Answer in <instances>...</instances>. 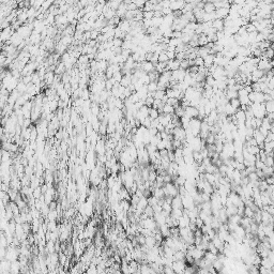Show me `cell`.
<instances>
[{
    "mask_svg": "<svg viewBox=\"0 0 274 274\" xmlns=\"http://www.w3.org/2000/svg\"><path fill=\"white\" fill-rule=\"evenodd\" d=\"M174 115H175L176 117H178L179 119H181L184 116V107L179 105L177 108H175V113H174Z\"/></svg>",
    "mask_w": 274,
    "mask_h": 274,
    "instance_id": "cell-18",
    "label": "cell"
},
{
    "mask_svg": "<svg viewBox=\"0 0 274 274\" xmlns=\"http://www.w3.org/2000/svg\"><path fill=\"white\" fill-rule=\"evenodd\" d=\"M146 215H147L148 217H153V215H154V212H153V209H152V207H150V206H147L146 208L143 209V212Z\"/></svg>",
    "mask_w": 274,
    "mask_h": 274,
    "instance_id": "cell-25",
    "label": "cell"
},
{
    "mask_svg": "<svg viewBox=\"0 0 274 274\" xmlns=\"http://www.w3.org/2000/svg\"><path fill=\"white\" fill-rule=\"evenodd\" d=\"M181 36H182V32H180V31H172V38H175V39H180Z\"/></svg>",
    "mask_w": 274,
    "mask_h": 274,
    "instance_id": "cell-37",
    "label": "cell"
},
{
    "mask_svg": "<svg viewBox=\"0 0 274 274\" xmlns=\"http://www.w3.org/2000/svg\"><path fill=\"white\" fill-rule=\"evenodd\" d=\"M254 166H255V168H256V169H260V170H261L262 168L265 167L266 165H265V163H263V162H261L260 160H256V162H255V165H254Z\"/></svg>",
    "mask_w": 274,
    "mask_h": 274,
    "instance_id": "cell-30",
    "label": "cell"
},
{
    "mask_svg": "<svg viewBox=\"0 0 274 274\" xmlns=\"http://www.w3.org/2000/svg\"><path fill=\"white\" fill-rule=\"evenodd\" d=\"M241 220H242V216L238 215V214H234V215H232V216L228 217L229 223H232V224H236V225H240Z\"/></svg>",
    "mask_w": 274,
    "mask_h": 274,
    "instance_id": "cell-15",
    "label": "cell"
},
{
    "mask_svg": "<svg viewBox=\"0 0 274 274\" xmlns=\"http://www.w3.org/2000/svg\"><path fill=\"white\" fill-rule=\"evenodd\" d=\"M148 92H155L157 90V82H150L147 85Z\"/></svg>",
    "mask_w": 274,
    "mask_h": 274,
    "instance_id": "cell-21",
    "label": "cell"
},
{
    "mask_svg": "<svg viewBox=\"0 0 274 274\" xmlns=\"http://www.w3.org/2000/svg\"><path fill=\"white\" fill-rule=\"evenodd\" d=\"M202 10L205 11V13H211V12H214L216 9L214 7V4L212 3V1H207V2H205V4H204V9H202Z\"/></svg>",
    "mask_w": 274,
    "mask_h": 274,
    "instance_id": "cell-11",
    "label": "cell"
},
{
    "mask_svg": "<svg viewBox=\"0 0 274 274\" xmlns=\"http://www.w3.org/2000/svg\"><path fill=\"white\" fill-rule=\"evenodd\" d=\"M172 209H183V206H182V200H181L180 195H178V196H176V197H174V198H172Z\"/></svg>",
    "mask_w": 274,
    "mask_h": 274,
    "instance_id": "cell-7",
    "label": "cell"
},
{
    "mask_svg": "<svg viewBox=\"0 0 274 274\" xmlns=\"http://www.w3.org/2000/svg\"><path fill=\"white\" fill-rule=\"evenodd\" d=\"M175 113V108L168 104H164L163 109H162V114L164 115H172Z\"/></svg>",
    "mask_w": 274,
    "mask_h": 274,
    "instance_id": "cell-14",
    "label": "cell"
},
{
    "mask_svg": "<svg viewBox=\"0 0 274 274\" xmlns=\"http://www.w3.org/2000/svg\"><path fill=\"white\" fill-rule=\"evenodd\" d=\"M165 96V91L164 90H156L155 92H154V94H153V98H154V100H161L162 101V98Z\"/></svg>",
    "mask_w": 274,
    "mask_h": 274,
    "instance_id": "cell-24",
    "label": "cell"
},
{
    "mask_svg": "<svg viewBox=\"0 0 274 274\" xmlns=\"http://www.w3.org/2000/svg\"><path fill=\"white\" fill-rule=\"evenodd\" d=\"M265 96V102H270V101H273V96L270 95V94H263Z\"/></svg>",
    "mask_w": 274,
    "mask_h": 274,
    "instance_id": "cell-38",
    "label": "cell"
},
{
    "mask_svg": "<svg viewBox=\"0 0 274 274\" xmlns=\"http://www.w3.org/2000/svg\"><path fill=\"white\" fill-rule=\"evenodd\" d=\"M271 141H274V133L269 131L268 135L265 137V143H271Z\"/></svg>",
    "mask_w": 274,
    "mask_h": 274,
    "instance_id": "cell-29",
    "label": "cell"
},
{
    "mask_svg": "<svg viewBox=\"0 0 274 274\" xmlns=\"http://www.w3.org/2000/svg\"><path fill=\"white\" fill-rule=\"evenodd\" d=\"M254 214H255V212H254L252 209L249 208V207H244V213H243V216L250 217V218H253Z\"/></svg>",
    "mask_w": 274,
    "mask_h": 274,
    "instance_id": "cell-23",
    "label": "cell"
},
{
    "mask_svg": "<svg viewBox=\"0 0 274 274\" xmlns=\"http://www.w3.org/2000/svg\"><path fill=\"white\" fill-rule=\"evenodd\" d=\"M122 40L121 39H116L114 41V44H115V46L116 47H120V46H122Z\"/></svg>",
    "mask_w": 274,
    "mask_h": 274,
    "instance_id": "cell-35",
    "label": "cell"
},
{
    "mask_svg": "<svg viewBox=\"0 0 274 274\" xmlns=\"http://www.w3.org/2000/svg\"><path fill=\"white\" fill-rule=\"evenodd\" d=\"M131 74H129V75H125V76H123L122 78H121V80H120V82H121V86L124 87V88H127V86H130L132 84V78H131Z\"/></svg>",
    "mask_w": 274,
    "mask_h": 274,
    "instance_id": "cell-12",
    "label": "cell"
},
{
    "mask_svg": "<svg viewBox=\"0 0 274 274\" xmlns=\"http://www.w3.org/2000/svg\"><path fill=\"white\" fill-rule=\"evenodd\" d=\"M152 196H154L156 199H164V192H163V188H153V191H152Z\"/></svg>",
    "mask_w": 274,
    "mask_h": 274,
    "instance_id": "cell-9",
    "label": "cell"
},
{
    "mask_svg": "<svg viewBox=\"0 0 274 274\" xmlns=\"http://www.w3.org/2000/svg\"><path fill=\"white\" fill-rule=\"evenodd\" d=\"M249 94V92L243 88V89H241V90L238 91V98H240V96H246Z\"/></svg>",
    "mask_w": 274,
    "mask_h": 274,
    "instance_id": "cell-34",
    "label": "cell"
},
{
    "mask_svg": "<svg viewBox=\"0 0 274 274\" xmlns=\"http://www.w3.org/2000/svg\"><path fill=\"white\" fill-rule=\"evenodd\" d=\"M265 165L268 166V167H272L273 166V159H272V156H267L266 161H265Z\"/></svg>",
    "mask_w": 274,
    "mask_h": 274,
    "instance_id": "cell-32",
    "label": "cell"
},
{
    "mask_svg": "<svg viewBox=\"0 0 274 274\" xmlns=\"http://www.w3.org/2000/svg\"><path fill=\"white\" fill-rule=\"evenodd\" d=\"M141 71H143L146 74L150 73V72H152V71H154V66H153V63H151L150 61L141 62Z\"/></svg>",
    "mask_w": 274,
    "mask_h": 274,
    "instance_id": "cell-6",
    "label": "cell"
},
{
    "mask_svg": "<svg viewBox=\"0 0 274 274\" xmlns=\"http://www.w3.org/2000/svg\"><path fill=\"white\" fill-rule=\"evenodd\" d=\"M253 138L255 139V140H256V143H257V146H258V145H260V143H265V137L262 136V134L260 133V132L258 131V129H255V130H254Z\"/></svg>",
    "mask_w": 274,
    "mask_h": 274,
    "instance_id": "cell-8",
    "label": "cell"
},
{
    "mask_svg": "<svg viewBox=\"0 0 274 274\" xmlns=\"http://www.w3.org/2000/svg\"><path fill=\"white\" fill-rule=\"evenodd\" d=\"M273 223V217L270 215L268 212L261 210V224L263 225H268V224H272Z\"/></svg>",
    "mask_w": 274,
    "mask_h": 274,
    "instance_id": "cell-5",
    "label": "cell"
},
{
    "mask_svg": "<svg viewBox=\"0 0 274 274\" xmlns=\"http://www.w3.org/2000/svg\"><path fill=\"white\" fill-rule=\"evenodd\" d=\"M205 141L207 145H214V143H215V135L212 134V133H209L208 136L206 137Z\"/></svg>",
    "mask_w": 274,
    "mask_h": 274,
    "instance_id": "cell-22",
    "label": "cell"
},
{
    "mask_svg": "<svg viewBox=\"0 0 274 274\" xmlns=\"http://www.w3.org/2000/svg\"><path fill=\"white\" fill-rule=\"evenodd\" d=\"M153 17H154L153 11H151V12H143V19H152Z\"/></svg>",
    "mask_w": 274,
    "mask_h": 274,
    "instance_id": "cell-31",
    "label": "cell"
},
{
    "mask_svg": "<svg viewBox=\"0 0 274 274\" xmlns=\"http://www.w3.org/2000/svg\"><path fill=\"white\" fill-rule=\"evenodd\" d=\"M229 104H230L234 109H239V108H240V102H239L238 98H232V100H230V101H229Z\"/></svg>",
    "mask_w": 274,
    "mask_h": 274,
    "instance_id": "cell-26",
    "label": "cell"
},
{
    "mask_svg": "<svg viewBox=\"0 0 274 274\" xmlns=\"http://www.w3.org/2000/svg\"><path fill=\"white\" fill-rule=\"evenodd\" d=\"M165 54H166V56L168 57L169 60H172V59H175V57H176V53H175V52H165Z\"/></svg>",
    "mask_w": 274,
    "mask_h": 274,
    "instance_id": "cell-33",
    "label": "cell"
},
{
    "mask_svg": "<svg viewBox=\"0 0 274 274\" xmlns=\"http://www.w3.org/2000/svg\"><path fill=\"white\" fill-rule=\"evenodd\" d=\"M184 116H186V117L190 119L197 118V116H198V111H197L196 107L188 106V107L184 108Z\"/></svg>",
    "mask_w": 274,
    "mask_h": 274,
    "instance_id": "cell-4",
    "label": "cell"
},
{
    "mask_svg": "<svg viewBox=\"0 0 274 274\" xmlns=\"http://www.w3.org/2000/svg\"><path fill=\"white\" fill-rule=\"evenodd\" d=\"M186 267L188 266L184 261H174L172 265V269L176 274H183Z\"/></svg>",
    "mask_w": 274,
    "mask_h": 274,
    "instance_id": "cell-2",
    "label": "cell"
},
{
    "mask_svg": "<svg viewBox=\"0 0 274 274\" xmlns=\"http://www.w3.org/2000/svg\"><path fill=\"white\" fill-rule=\"evenodd\" d=\"M169 59H168V57L166 56V54H165V52H162V53L159 54V62H167Z\"/></svg>",
    "mask_w": 274,
    "mask_h": 274,
    "instance_id": "cell-28",
    "label": "cell"
},
{
    "mask_svg": "<svg viewBox=\"0 0 274 274\" xmlns=\"http://www.w3.org/2000/svg\"><path fill=\"white\" fill-rule=\"evenodd\" d=\"M215 19H225L226 17L229 15V8H221L216 9L215 11Z\"/></svg>",
    "mask_w": 274,
    "mask_h": 274,
    "instance_id": "cell-3",
    "label": "cell"
},
{
    "mask_svg": "<svg viewBox=\"0 0 274 274\" xmlns=\"http://www.w3.org/2000/svg\"><path fill=\"white\" fill-rule=\"evenodd\" d=\"M273 177H267V178H265V181L267 182L268 185H273Z\"/></svg>",
    "mask_w": 274,
    "mask_h": 274,
    "instance_id": "cell-36",
    "label": "cell"
},
{
    "mask_svg": "<svg viewBox=\"0 0 274 274\" xmlns=\"http://www.w3.org/2000/svg\"><path fill=\"white\" fill-rule=\"evenodd\" d=\"M156 241L154 237H146V241H145V245L149 247V249H152L153 246H155Z\"/></svg>",
    "mask_w": 274,
    "mask_h": 274,
    "instance_id": "cell-13",
    "label": "cell"
},
{
    "mask_svg": "<svg viewBox=\"0 0 274 274\" xmlns=\"http://www.w3.org/2000/svg\"><path fill=\"white\" fill-rule=\"evenodd\" d=\"M272 66H273L272 60H269V59H267V58H260L259 62L257 63V69L262 71V72H265V73L268 72V71H270V70H272Z\"/></svg>",
    "mask_w": 274,
    "mask_h": 274,
    "instance_id": "cell-1",
    "label": "cell"
},
{
    "mask_svg": "<svg viewBox=\"0 0 274 274\" xmlns=\"http://www.w3.org/2000/svg\"><path fill=\"white\" fill-rule=\"evenodd\" d=\"M265 108H266L267 114H270L274 111V101L270 102H265Z\"/></svg>",
    "mask_w": 274,
    "mask_h": 274,
    "instance_id": "cell-19",
    "label": "cell"
},
{
    "mask_svg": "<svg viewBox=\"0 0 274 274\" xmlns=\"http://www.w3.org/2000/svg\"><path fill=\"white\" fill-rule=\"evenodd\" d=\"M194 66H197V68L204 66V59L200 57H196V59L194 60Z\"/></svg>",
    "mask_w": 274,
    "mask_h": 274,
    "instance_id": "cell-27",
    "label": "cell"
},
{
    "mask_svg": "<svg viewBox=\"0 0 274 274\" xmlns=\"http://www.w3.org/2000/svg\"><path fill=\"white\" fill-rule=\"evenodd\" d=\"M159 116H160V114H159V111H156V109L149 108V111H148V117L151 119V120L157 119V118H159Z\"/></svg>",
    "mask_w": 274,
    "mask_h": 274,
    "instance_id": "cell-17",
    "label": "cell"
},
{
    "mask_svg": "<svg viewBox=\"0 0 274 274\" xmlns=\"http://www.w3.org/2000/svg\"><path fill=\"white\" fill-rule=\"evenodd\" d=\"M212 27L216 31H223V29H224V21L223 19H214V21H212Z\"/></svg>",
    "mask_w": 274,
    "mask_h": 274,
    "instance_id": "cell-10",
    "label": "cell"
},
{
    "mask_svg": "<svg viewBox=\"0 0 274 274\" xmlns=\"http://www.w3.org/2000/svg\"><path fill=\"white\" fill-rule=\"evenodd\" d=\"M261 170L263 172V175H265V178H267V177H273V167L265 166Z\"/></svg>",
    "mask_w": 274,
    "mask_h": 274,
    "instance_id": "cell-20",
    "label": "cell"
},
{
    "mask_svg": "<svg viewBox=\"0 0 274 274\" xmlns=\"http://www.w3.org/2000/svg\"><path fill=\"white\" fill-rule=\"evenodd\" d=\"M254 103H265V96H263V93L262 92H255V95H254Z\"/></svg>",
    "mask_w": 274,
    "mask_h": 274,
    "instance_id": "cell-16",
    "label": "cell"
}]
</instances>
